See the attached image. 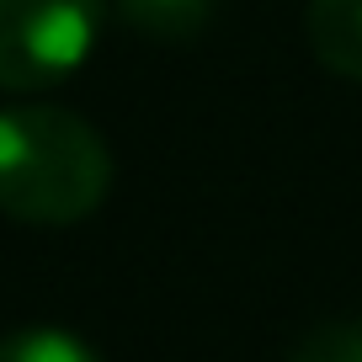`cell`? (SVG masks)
I'll list each match as a JSON object with an SVG mask.
<instances>
[{
	"instance_id": "obj_6",
	"label": "cell",
	"mask_w": 362,
	"mask_h": 362,
	"mask_svg": "<svg viewBox=\"0 0 362 362\" xmlns=\"http://www.w3.org/2000/svg\"><path fill=\"white\" fill-rule=\"evenodd\" d=\"M288 362H362V320H325L315 325Z\"/></svg>"
},
{
	"instance_id": "obj_5",
	"label": "cell",
	"mask_w": 362,
	"mask_h": 362,
	"mask_svg": "<svg viewBox=\"0 0 362 362\" xmlns=\"http://www.w3.org/2000/svg\"><path fill=\"white\" fill-rule=\"evenodd\" d=\"M0 362H102L90 341L59 325H22L0 336Z\"/></svg>"
},
{
	"instance_id": "obj_1",
	"label": "cell",
	"mask_w": 362,
	"mask_h": 362,
	"mask_svg": "<svg viewBox=\"0 0 362 362\" xmlns=\"http://www.w3.org/2000/svg\"><path fill=\"white\" fill-rule=\"evenodd\" d=\"M112 192V149L96 123L54 102L0 107V214L33 229H69Z\"/></svg>"
},
{
	"instance_id": "obj_3",
	"label": "cell",
	"mask_w": 362,
	"mask_h": 362,
	"mask_svg": "<svg viewBox=\"0 0 362 362\" xmlns=\"http://www.w3.org/2000/svg\"><path fill=\"white\" fill-rule=\"evenodd\" d=\"M315 59L341 80H362V0H309Z\"/></svg>"
},
{
	"instance_id": "obj_4",
	"label": "cell",
	"mask_w": 362,
	"mask_h": 362,
	"mask_svg": "<svg viewBox=\"0 0 362 362\" xmlns=\"http://www.w3.org/2000/svg\"><path fill=\"white\" fill-rule=\"evenodd\" d=\"M218 0H112V16L155 43H192L214 22Z\"/></svg>"
},
{
	"instance_id": "obj_2",
	"label": "cell",
	"mask_w": 362,
	"mask_h": 362,
	"mask_svg": "<svg viewBox=\"0 0 362 362\" xmlns=\"http://www.w3.org/2000/svg\"><path fill=\"white\" fill-rule=\"evenodd\" d=\"M112 0H0V90H48L102 43Z\"/></svg>"
}]
</instances>
